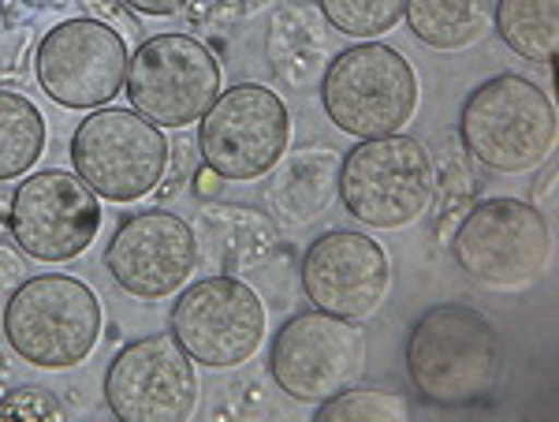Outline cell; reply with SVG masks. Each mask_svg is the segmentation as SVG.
<instances>
[{
  "instance_id": "6da1fadb",
  "label": "cell",
  "mask_w": 559,
  "mask_h": 422,
  "mask_svg": "<svg viewBox=\"0 0 559 422\" xmlns=\"http://www.w3.org/2000/svg\"><path fill=\"white\" fill-rule=\"evenodd\" d=\"M503 340L471 303H437L411 326L407 378L437 408H466L500 385Z\"/></svg>"
},
{
  "instance_id": "7a4b0ae2",
  "label": "cell",
  "mask_w": 559,
  "mask_h": 422,
  "mask_svg": "<svg viewBox=\"0 0 559 422\" xmlns=\"http://www.w3.org/2000/svg\"><path fill=\"white\" fill-rule=\"evenodd\" d=\"M466 157L492 173H534L556 146L552 97L526 75H492L471 90L459 113Z\"/></svg>"
},
{
  "instance_id": "3957f363",
  "label": "cell",
  "mask_w": 559,
  "mask_h": 422,
  "mask_svg": "<svg viewBox=\"0 0 559 422\" xmlns=\"http://www.w3.org/2000/svg\"><path fill=\"white\" fill-rule=\"evenodd\" d=\"M102 337V303L90 284L64 273L26 277L8 295L4 340L12 352L41 371L86 363Z\"/></svg>"
},
{
  "instance_id": "277c9868",
  "label": "cell",
  "mask_w": 559,
  "mask_h": 422,
  "mask_svg": "<svg viewBox=\"0 0 559 422\" xmlns=\"http://www.w3.org/2000/svg\"><path fill=\"white\" fill-rule=\"evenodd\" d=\"M321 105L344 134L381 139L418 113V75L400 49L362 42L336 52L321 75Z\"/></svg>"
},
{
  "instance_id": "5b68a950",
  "label": "cell",
  "mask_w": 559,
  "mask_h": 422,
  "mask_svg": "<svg viewBox=\"0 0 559 422\" xmlns=\"http://www.w3.org/2000/svg\"><path fill=\"white\" fill-rule=\"evenodd\" d=\"M432 195V154L414 134L362 139L340 157V199L366 228H403L418 221Z\"/></svg>"
},
{
  "instance_id": "8992f818",
  "label": "cell",
  "mask_w": 559,
  "mask_h": 422,
  "mask_svg": "<svg viewBox=\"0 0 559 422\" xmlns=\"http://www.w3.org/2000/svg\"><path fill=\"white\" fill-rule=\"evenodd\" d=\"M448 244L459 269L477 284L526 289L548 266L552 232L537 206L522 199H485L463 213Z\"/></svg>"
},
{
  "instance_id": "52a82bcc",
  "label": "cell",
  "mask_w": 559,
  "mask_h": 422,
  "mask_svg": "<svg viewBox=\"0 0 559 422\" xmlns=\"http://www.w3.org/2000/svg\"><path fill=\"white\" fill-rule=\"evenodd\" d=\"M71 165L108 202H139L165 179L168 139L134 109H90L71 134Z\"/></svg>"
},
{
  "instance_id": "ba28073f",
  "label": "cell",
  "mask_w": 559,
  "mask_h": 422,
  "mask_svg": "<svg viewBox=\"0 0 559 422\" xmlns=\"http://www.w3.org/2000/svg\"><path fill=\"white\" fill-rule=\"evenodd\" d=\"M269 374L299 403H321L366 374V333L358 321L324 310L292 314L269 348Z\"/></svg>"
},
{
  "instance_id": "9c48e42d",
  "label": "cell",
  "mask_w": 559,
  "mask_h": 422,
  "mask_svg": "<svg viewBox=\"0 0 559 422\" xmlns=\"http://www.w3.org/2000/svg\"><path fill=\"white\" fill-rule=\"evenodd\" d=\"M265 303L247 281L228 273L194 281L179 292L168 314L173 337L194 363L210 371H231L254 359L265 340Z\"/></svg>"
},
{
  "instance_id": "30bf717a",
  "label": "cell",
  "mask_w": 559,
  "mask_h": 422,
  "mask_svg": "<svg viewBox=\"0 0 559 422\" xmlns=\"http://www.w3.org/2000/svg\"><path fill=\"white\" fill-rule=\"evenodd\" d=\"M292 116L269 86L236 83L202 113L198 150L221 179H261L287 154Z\"/></svg>"
},
{
  "instance_id": "8fae6325",
  "label": "cell",
  "mask_w": 559,
  "mask_h": 422,
  "mask_svg": "<svg viewBox=\"0 0 559 422\" xmlns=\"http://www.w3.org/2000/svg\"><path fill=\"white\" fill-rule=\"evenodd\" d=\"M131 109L157 128L183 131L221 94V65L191 34H153L128 65Z\"/></svg>"
},
{
  "instance_id": "7c38bea8",
  "label": "cell",
  "mask_w": 559,
  "mask_h": 422,
  "mask_svg": "<svg viewBox=\"0 0 559 422\" xmlns=\"http://www.w3.org/2000/svg\"><path fill=\"white\" fill-rule=\"evenodd\" d=\"M8 232L15 247L38 262H71L102 232V202L75 173H31L12 195Z\"/></svg>"
},
{
  "instance_id": "4fadbf2b",
  "label": "cell",
  "mask_w": 559,
  "mask_h": 422,
  "mask_svg": "<svg viewBox=\"0 0 559 422\" xmlns=\"http://www.w3.org/2000/svg\"><path fill=\"white\" fill-rule=\"evenodd\" d=\"M131 52L120 31L97 20L57 23L38 45L34 71L45 94L64 109H102L128 83Z\"/></svg>"
},
{
  "instance_id": "5bb4252c",
  "label": "cell",
  "mask_w": 559,
  "mask_h": 422,
  "mask_svg": "<svg viewBox=\"0 0 559 422\" xmlns=\"http://www.w3.org/2000/svg\"><path fill=\"white\" fill-rule=\"evenodd\" d=\"M105 403L123 422H187L198 408L194 359L173 333L131 340L108 363Z\"/></svg>"
},
{
  "instance_id": "9a60e30c",
  "label": "cell",
  "mask_w": 559,
  "mask_h": 422,
  "mask_svg": "<svg viewBox=\"0 0 559 422\" xmlns=\"http://www.w3.org/2000/svg\"><path fill=\"white\" fill-rule=\"evenodd\" d=\"M299 277L313 310L362 321L381 307L392 289V262L373 236L336 228L306 247Z\"/></svg>"
},
{
  "instance_id": "2e32d148",
  "label": "cell",
  "mask_w": 559,
  "mask_h": 422,
  "mask_svg": "<svg viewBox=\"0 0 559 422\" xmlns=\"http://www.w3.org/2000/svg\"><path fill=\"white\" fill-rule=\"evenodd\" d=\"M198 262L194 228L179 213H131L105 247V269L123 292L139 300H165L179 292Z\"/></svg>"
},
{
  "instance_id": "e0dca14e",
  "label": "cell",
  "mask_w": 559,
  "mask_h": 422,
  "mask_svg": "<svg viewBox=\"0 0 559 422\" xmlns=\"http://www.w3.org/2000/svg\"><path fill=\"white\" fill-rule=\"evenodd\" d=\"M265 206L287 228H306L332 210L340 195V154L324 146L295 150L269 168Z\"/></svg>"
},
{
  "instance_id": "ac0fdd59",
  "label": "cell",
  "mask_w": 559,
  "mask_h": 422,
  "mask_svg": "<svg viewBox=\"0 0 559 422\" xmlns=\"http://www.w3.org/2000/svg\"><path fill=\"white\" fill-rule=\"evenodd\" d=\"M332 26L324 23L318 4H302V0H287L276 4L269 15L265 34V57L273 68L276 83L287 90H310L321 83L324 68L332 60Z\"/></svg>"
},
{
  "instance_id": "d6986e66",
  "label": "cell",
  "mask_w": 559,
  "mask_h": 422,
  "mask_svg": "<svg viewBox=\"0 0 559 422\" xmlns=\"http://www.w3.org/2000/svg\"><path fill=\"white\" fill-rule=\"evenodd\" d=\"M414 38L429 49H471L492 31V0H403Z\"/></svg>"
},
{
  "instance_id": "ffe728a7",
  "label": "cell",
  "mask_w": 559,
  "mask_h": 422,
  "mask_svg": "<svg viewBox=\"0 0 559 422\" xmlns=\"http://www.w3.org/2000/svg\"><path fill=\"white\" fill-rule=\"evenodd\" d=\"M492 26L515 57L552 65L559 45V0H492Z\"/></svg>"
},
{
  "instance_id": "44dd1931",
  "label": "cell",
  "mask_w": 559,
  "mask_h": 422,
  "mask_svg": "<svg viewBox=\"0 0 559 422\" xmlns=\"http://www.w3.org/2000/svg\"><path fill=\"white\" fill-rule=\"evenodd\" d=\"M45 150V116L20 90L0 86V184L20 179Z\"/></svg>"
},
{
  "instance_id": "7402d4cb",
  "label": "cell",
  "mask_w": 559,
  "mask_h": 422,
  "mask_svg": "<svg viewBox=\"0 0 559 422\" xmlns=\"http://www.w3.org/2000/svg\"><path fill=\"white\" fill-rule=\"evenodd\" d=\"M432 187H440V206H437V236L452 239V221H463V213L474 206L477 195V176L471 173V161L459 142L444 139L440 146V161H432Z\"/></svg>"
},
{
  "instance_id": "603a6c76",
  "label": "cell",
  "mask_w": 559,
  "mask_h": 422,
  "mask_svg": "<svg viewBox=\"0 0 559 422\" xmlns=\"http://www.w3.org/2000/svg\"><path fill=\"white\" fill-rule=\"evenodd\" d=\"M318 422H407L411 419V403L400 392H384V389H350L336 392V397L321 400L313 411Z\"/></svg>"
},
{
  "instance_id": "cb8c5ba5",
  "label": "cell",
  "mask_w": 559,
  "mask_h": 422,
  "mask_svg": "<svg viewBox=\"0 0 559 422\" xmlns=\"http://www.w3.org/2000/svg\"><path fill=\"white\" fill-rule=\"evenodd\" d=\"M318 12L347 38H377L403 20V0H318Z\"/></svg>"
},
{
  "instance_id": "d4e9b609",
  "label": "cell",
  "mask_w": 559,
  "mask_h": 422,
  "mask_svg": "<svg viewBox=\"0 0 559 422\" xmlns=\"http://www.w3.org/2000/svg\"><path fill=\"white\" fill-rule=\"evenodd\" d=\"M64 403L57 392L41 385H20V389L0 397V419H26V422H64Z\"/></svg>"
},
{
  "instance_id": "484cf974",
  "label": "cell",
  "mask_w": 559,
  "mask_h": 422,
  "mask_svg": "<svg viewBox=\"0 0 559 422\" xmlns=\"http://www.w3.org/2000/svg\"><path fill=\"white\" fill-rule=\"evenodd\" d=\"M26 277H31V269H26L20 250H12L8 244H0V300L20 289Z\"/></svg>"
},
{
  "instance_id": "4316f807",
  "label": "cell",
  "mask_w": 559,
  "mask_h": 422,
  "mask_svg": "<svg viewBox=\"0 0 559 422\" xmlns=\"http://www.w3.org/2000/svg\"><path fill=\"white\" fill-rule=\"evenodd\" d=\"M123 4L142 15H176V12H183L191 0H123Z\"/></svg>"
},
{
  "instance_id": "83f0119b",
  "label": "cell",
  "mask_w": 559,
  "mask_h": 422,
  "mask_svg": "<svg viewBox=\"0 0 559 422\" xmlns=\"http://www.w3.org/2000/svg\"><path fill=\"white\" fill-rule=\"evenodd\" d=\"M194 184H198V195H202V199H205V195L221 191V176H216L213 168H202V173L194 176Z\"/></svg>"
},
{
  "instance_id": "f1b7e54d",
  "label": "cell",
  "mask_w": 559,
  "mask_h": 422,
  "mask_svg": "<svg viewBox=\"0 0 559 422\" xmlns=\"http://www.w3.org/2000/svg\"><path fill=\"white\" fill-rule=\"evenodd\" d=\"M8 213H12V199H4V191H0V232L8 228Z\"/></svg>"
}]
</instances>
